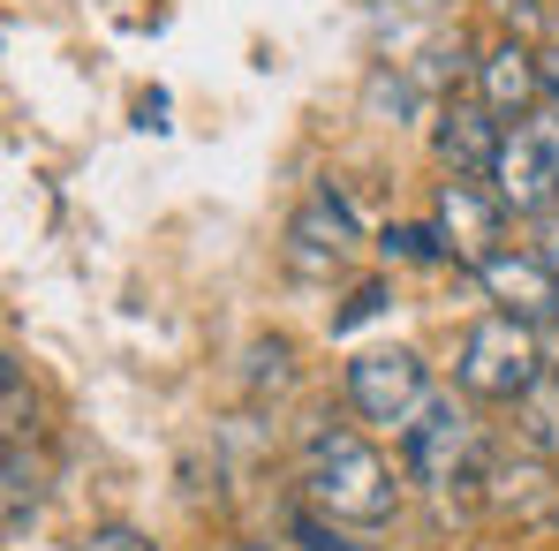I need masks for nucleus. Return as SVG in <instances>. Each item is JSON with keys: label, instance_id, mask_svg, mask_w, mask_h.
Returning <instances> with one entry per match:
<instances>
[{"label": "nucleus", "instance_id": "16", "mask_svg": "<svg viewBox=\"0 0 559 551\" xmlns=\"http://www.w3.org/2000/svg\"><path fill=\"white\" fill-rule=\"evenodd\" d=\"M491 15L507 23V38H530V46L552 31V8L545 0H491Z\"/></svg>", "mask_w": 559, "mask_h": 551}, {"label": "nucleus", "instance_id": "5", "mask_svg": "<svg viewBox=\"0 0 559 551\" xmlns=\"http://www.w3.org/2000/svg\"><path fill=\"white\" fill-rule=\"evenodd\" d=\"M341 393H348V408L364 416V423H408L424 400H431V370L416 348H364L356 363L341 370Z\"/></svg>", "mask_w": 559, "mask_h": 551}, {"label": "nucleus", "instance_id": "17", "mask_svg": "<svg viewBox=\"0 0 559 551\" xmlns=\"http://www.w3.org/2000/svg\"><path fill=\"white\" fill-rule=\"evenodd\" d=\"M287 363H295V348H287V340H258V348H250V393H265V385H287Z\"/></svg>", "mask_w": 559, "mask_h": 551}, {"label": "nucleus", "instance_id": "3", "mask_svg": "<svg viewBox=\"0 0 559 551\" xmlns=\"http://www.w3.org/2000/svg\"><path fill=\"white\" fill-rule=\"evenodd\" d=\"M491 460L476 446V423H468V408L454 393H431L408 423H401V476L408 483H424V491H454V483H476Z\"/></svg>", "mask_w": 559, "mask_h": 551}, {"label": "nucleus", "instance_id": "14", "mask_svg": "<svg viewBox=\"0 0 559 551\" xmlns=\"http://www.w3.org/2000/svg\"><path fill=\"white\" fill-rule=\"evenodd\" d=\"M287 544H302V551H371L348 522H333V514H318V506H295V514H287Z\"/></svg>", "mask_w": 559, "mask_h": 551}, {"label": "nucleus", "instance_id": "9", "mask_svg": "<svg viewBox=\"0 0 559 551\" xmlns=\"http://www.w3.org/2000/svg\"><path fill=\"white\" fill-rule=\"evenodd\" d=\"M476 287L491 295V310H507V318H522V325H559V273L552 257H537V250H491L484 265H476Z\"/></svg>", "mask_w": 559, "mask_h": 551}, {"label": "nucleus", "instance_id": "7", "mask_svg": "<svg viewBox=\"0 0 559 551\" xmlns=\"http://www.w3.org/2000/svg\"><path fill=\"white\" fill-rule=\"evenodd\" d=\"M476 98L514 129V121H530V113H545L552 92H545V46H530V38H491L484 53H476Z\"/></svg>", "mask_w": 559, "mask_h": 551}, {"label": "nucleus", "instance_id": "23", "mask_svg": "<svg viewBox=\"0 0 559 551\" xmlns=\"http://www.w3.org/2000/svg\"><path fill=\"white\" fill-rule=\"evenodd\" d=\"M552 529H559V499H552Z\"/></svg>", "mask_w": 559, "mask_h": 551}, {"label": "nucleus", "instance_id": "21", "mask_svg": "<svg viewBox=\"0 0 559 551\" xmlns=\"http://www.w3.org/2000/svg\"><path fill=\"white\" fill-rule=\"evenodd\" d=\"M545 92H552V106H559V46H545Z\"/></svg>", "mask_w": 559, "mask_h": 551}, {"label": "nucleus", "instance_id": "1", "mask_svg": "<svg viewBox=\"0 0 559 551\" xmlns=\"http://www.w3.org/2000/svg\"><path fill=\"white\" fill-rule=\"evenodd\" d=\"M302 506H318L348 529H385L401 514V483H393V468L378 460V446L364 431L318 416L302 431Z\"/></svg>", "mask_w": 559, "mask_h": 551}, {"label": "nucleus", "instance_id": "2", "mask_svg": "<svg viewBox=\"0 0 559 551\" xmlns=\"http://www.w3.org/2000/svg\"><path fill=\"white\" fill-rule=\"evenodd\" d=\"M545 370L552 363H545V348H537V325H522V318H507V310L476 318L462 333V356H454L462 393L468 400H499V408H514Z\"/></svg>", "mask_w": 559, "mask_h": 551}, {"label": "nucleus", "instance_id": "19", "mask_svg": "<svg viewBox=\"0 0 559 551\" xmlns=\"http://www.w3.org/2000/svg\"><path fill=\"white\" fill-rule=\"evenodd\" d=\"M76 551H152V544H144L136 529H121V522H114V529H84V537H76Z\"/></svg>", "mask_w": 559, "mask_h": 551}, {"label": "nucleus", "instance_id": "10", "mask_svg": "<svg viewBox=\"0 0 559 551\" xmlns=\"http://www.w3.org/2000/svg\"><path fill=\"white\" fill-rule=\"evenodd\" d=\"M356 235H364V219H356V204L341 196V189H318L302 212H295V227H287V257H295V273H341L348 265V250H356Z\"/></svg>", "mask_w": 559, "mask_h": 551}, {"label": "nucleus", "instance_id": "20", "mask_svg": "<svg viewBox=\"0 0 559 551\" xmlns=\"http://www.w3.org/2000/svg\"><path fill=\"white\" fill-rule=\"evenodd\" d=\"M378 310H385V287H356V295H348V310L333 318V333H348V325H364V318H378Z\"/></svg>", "mask_w": 559, "mask_h": 551}, {"label": "nucleus", "instance_id": "18", "mask_svg": "<svg viewBox=\"0 0 559 551\" xmlns=\"http://www.w3.org/2000/svg\"><path fill=\"white\" fill-rule=\"evenodd\" d=\"M0 416H8V439L31 431V393H23V363H0Z\"/></svg>", "mask_w": 559, "mask_h": 551}, {"label": "nucleus", "instance_id": "6", "mask_svg": "<svg viewBox=\"0 0 559 551\" xmlns=\"http://www.w3.org/2000/svg\"><path fill=\"white\" fill-rule=\"evenodd\" d=\"M499 144H507V121H499L476 92H454L439 113H431V152H439V167H447L454 182H491Z\"/></svg>", "mask_w": 559, "mask_h": 551}, {"label": "nucleus", "instance_id": "22", "mask_svg": "<svg viewBox=\"0 0 559 551\" xmlns=\"http://www.w3.org/2000/svg\"><path fill=\"white\" fill-rule=\"evenodd\" d=\"M235 551H273V544H235Z\"/></svg>", "mask_w": 559, "mask_h": 551}, {"label": "nucleus", "instance_id": "4", "mask_svg": "<svg viewBox=\"0 0 559 551\" xmlns=\"http://www.w3.org/2000/svg\"><path fill=\"white\" fill-rule=\"evenodd\" d=\"M491 196L507 204V219H545L559 204V106L507 129L499 167H491Z\"/></svg>", "mask_w": 559, "mask_h": 551}, {"label": "nucleus", "instance_id": "11", "mask_svg": "<svg viewBox=\"0 0 559 551\" xmlns=\"http://www.w3.org/2000/svg\"><path fill=\"white\" fill-rule=\"evenodd\" d=\"M491 483H484V506L491 514H507V522H552V499H559V483L545 476V454H507V460H491L484 468Z\"/></svg>", "mask_w": 559, "mask_h": 551}, {"label": "nucleus", "instance_id": "8", "mask_svg": "<svg viewBox=\"0 0 559 551\" xmlns=\"http://www.w3.org/2000/svg\"><path fill=\"white\" fill-rule=\"evenodd\" d=\"M431 227H439V242H447V257L454 265H484L491 250H507V204L491 196V182H439V204H431Z\"/></svg>", "mask_w": 559, "mask_h": 551}, {"label": "nucleus", "instance_id": "12", "mask_svg": "<svg viewBox=\"0 0 559 551\" xmlns=\"http://www.w3.org/2000/svg\"><path fill=\"white\" fill-rule=\"evenodd\" d=\"M514 431H522V446L530 454H545V460H559V363L514 400Z\"/></svg>", "mask_w": 559, "mask_h": 551}, {"label": "nucleus", "instance_id": "15", "mask_svg": "<svg viewBox=\"0 0 559 551\" xmlns=\"http://www.w3.org/2000/svg\"><path fill=\"white\" fill-rule=\"evenodd\" d=\"M378 250H385V265H447V242H439V227H416V219L385 227V235H378Z\"/></svg>", "mask_w": 559, "mask_h": 551}, {"label": "nucleus", "instance_id": "13", "mask_svg": "<svg viewBox=\"0 0 559 551\" xmlns=\"http://www.w3.org/2000/svg\"><path fill=\"white\" fill-rule=\"evenodd\" d=\"M38 522V468L23 454V439H8V544H23Z\"/></svg>", "mask_w": 559, "mask_h": 551}]
</instances>
